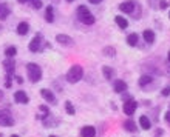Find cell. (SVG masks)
Returning <instances> with one entry per match:
<instances>
[{
	"instance_id": "obj_1",
	"label": "cell",
	"mask_w": 170,
	"mask_h": 137,
	"mask_svg": "<svg viewBox=\"0 0 170 137\" xmlns=\"http://www.w3.org/2000/svg\"><path fill=\"white\" fill-rule=\"evenodd\" d=\"M77 17H79V20H81L84 25H93V23L96 22L94 16H93V14L88 11V8L84 6V5H81V6L77 8Z\"/></svg>"
},
{
	"instance_id": "obj_2",
	"label": "cell",
	"mask_w": 170,
	"mask_h": 137,
	"mask_svg": "<svg viewBox=\"0 0 170 137\" xmlns=\"http://www.w3.org/2000/svg\"><path fill=\"white\" fill-rule=\"evenodd\" d=\"M82 77H84V69L81 65H73L67 72V80L70 83H77L79 80H82Z\"/></svg>"
},
{
	"instance_id": "obj_3",
	"label": "cell",
	"mask_w": 170,
	"mask_h": 137,
	"mask_svg": "<svg viewBox=\"0 0 170 137\" xmlns=\"http://www.w3.org/2000/svg\"><path fill=\"white\" fill-rule=\"evenodd\" d=\"M27 72H28V79H30L31 82H34V83L40 82V79H42V69H40L39 65H36V63H28V65H27Z\"/></svg>"
},
{
	"instance_id": "obj_4",
	"label": "cell",
	"mask_w": 170,
	"mask_h": 137,
	"mask_svg": "<svg viewBox=\"0 0 170 137\" xmlns=\"http://www.w3.org/2000/svg\"><path fill=\"white\" fill-rule=\"evenodd\" d=\"M28 48H30L31 53H39V51H42V48H44V37H42L40 33H37V34L33 37V40L30 42Z\"/></svg>"
},
{
	"instance_id": "obj_5",
	"label": "cell",
	"mask_w": 170,
	"mask_h": 137,
	"mask_svg": "<svg viewBox=\"0 0 170 137\" xmlns=\"http://www.w3.org/2000/svg\"><path fill=\"white\" fill-rule=\"evenodd\" d=\"M122 109H124V112L127 114V115H133L135 114V111L138 109V103H136V100L135 99H127L125 102H124V105H122Z\"/></svg>"
},
{
	"instance_id": "obj_6",
	"label": "cell",
	"mask_w": 170,
	"mask_h": 137,
	"mask_svg": "<svg viewBox=\"0 0 170 137\" xmlns=\"http://www.w3.org/2000/svg\"><path fill=\"white\" fill-rule=\"evenodd\" d=\"M0 125L2 126H11L14 125V119L8 109H0Z\"/></svg>"
},
{
	"instance_id": "obj_7",
	"label": "cell",
	"mask_w": 170,
	"mask_h": 137,
	"mask_svg": "<svg viewBox=\"0 0 170 137\" xmlns=\"http://www.w3.org/2000/svg\"><path fill=\"white\" fill-rule=\"evenodd\" d=\"M138 6V3L135 0H127V2H122L118 8L122 11V13H127V14H133L135 13V8Z\"/></svg>"
},
{
	"instance_id": "obj_8",
	"label": "cell",
	"mask_w": 170,
	"mask_h": 137,
	"mask_svg": "<svg viewBox=\"0 0 170 137\" xmlns=\"http://www.w3.org/2000/svg\"><path fill=\"white\" fill-rule=\"evenodd\" d=\"M14 100L17 103H22V105H27L30 102V99H28V96H27L25 91H16L14 92Z\"/></svg>"
},
{
	"instance_id": "obj_9",
	"label": "cell",
	"mask_w": 170,
	"mask_h": 137,
	"mask_svg": "<svg viewBox=\"0 0 170 137\" xmlns=\"http://www.w3.org/2000/svg\"><path fill=\"white\" fill-rule=\"evenodd\" d=\"M56 40H57L60 45H64V46H70V45L74 43L73 39H71L70 36H65V34H57V36H56Z\"/></svg>"
},
{
	"instance_id": "obj_10",
	"label": "cell",
	"mask_w": 170,
	"mask_h": 137,
	"mask_svg": "<svg viewBox=\"0 0 170 137\" xmlns=\"http://www.w3.org/2000/svg\"><path fill=\"white\" fill-rule=\"evenodd\" d=\"M113 88H114V92H118V94H124V92L127 91V83H125L124 80H114Z\"/></svg>"
},
{
	"instance_id": "obj_11",
	"label": "cell",
	"mask_w": 170,
	"mask_h": 137,
	"mask_svg": "<svg viewBox=\"0 0 170 137\" xmlns=\"http://www.w3.org/2000/svg\"><path fill=\"white\" fill-rule=\"evenodd\" d=\"M40 96H42L47 102H50V103H56V97H54V94H53L50 89H40Z\"/></svg>"
},
{
	"instance_id": "obj_12",
	"label": "cell",
	"mask_w": 170,
	"mask_h": 137,
	"mask_svg": "<svg viewBox=\"0 0 170 137\" xmlns=\"http://www.w3.org/2000/svg\"><path fill=\"white\" fill-rule=\"evenodd\" d=\"M81 135L82 137H94L96 135V129L93 126H84L81 129Z\"/></svg>"
},
{
	"instance_id": "obj_13",
	"label": "cell",
	"mask_w": 170,
	"mask_h": 137,
	"mask_svg": "<svg viewBox=\"0 0 170 137\" xmlns=\"http://www.w3.org/2000/svg\"><path fill=\"white\" fill-rule=\"evenodd\" d=\"M11 10L6 3H0V20H5L8 16H10Z\"/></svg>"
},
{
	"instance_id": "obj_14",
	"label": "cell",
	"mask_w": 170,
	"mask_h": 137,
	"mask_svg": "<svg viewBox=\"0 0 170 137\" xmlns=\"http://www.w3.org/2000/svg\"><path fill=\"white\" fill-rule=\"evenodd\" d=\"M28 31H30V25H28L27 22H20V23L17 25V34H19V36H27Z\"/></svg>"
},
{
	"instance_id": "obj_15",
	"label": "cell",
	"mask_w": 170,
	"mask_h": 137,
	"mask_svg": "<svg viewBox=\"0 0 170 137\" xmlns=\"http://www.w3.org/2000/svg\"><path fill=\"white\" fill-rule=\"evenodd\" d=\"M3 66H5V69H6V72L10 74H13L14 72V66H16V63H14V60L13 59H10V57H6V60L3 62Z\"/></svg>"
},
{
	"instance_id": "obj_16",
	"label": "cell",
	"mask_w": 170,
	"mask_h": 137,
	"mask_svg": "<svg viewBox=\"0 0 170 137\" xmlns=\"http://www.w3.org/2000/svg\"><path fill=\"white\" fill-rule=\"evenodd\" d=\"M139 123H141V128L142 129H150L151 128V122L147 115H141L139 117Z\"/></svg>"
},
{
	"instance_id": "obj_17",
	"label": "cell",
	"mask_w": 170,
	"mask_h": 137,
	"mask_svg": "<svg viewBox=\"0 0 170 137\" xmlns=\"http://www.w3.org/2000/svg\"><path fill=\"white\" fill-rule=\"evenodd\" d=\"M124 128H125L128 132H135V131H136V123H135V120H133V119H127V120L124 122Z\"/></svg>"
},
{
	"instance_id": "obj_18",
	"label": "cell",
	"mask_w": 170,
	"mask_h": 137,
	"mask_svg": "<svg viewBox=\"0 0 170 137\" xmlns=\"http://www.w3.org/2000/svg\"><path fill=\"white\" fill-rule=\"evenodd\" d=\"M142 36H144V40H145L147 43H153V42H155V33H153L151 29H145V31L142 33Z\"/></svg>"
},
{
	"instance_id": "obj_19",
	"label": "cell",
	"mask_w": 170,
	"mask_h": 137,
	"mask_svg": "<svg viewBox=\"0 0 170 137\" xmlns=\"http://www.w3.org/2000/svg\"><path fill=\"white\" fill-rule=\"evenodd\" d=\"M45 20H47L48 23H53V22H54V10H53V6H48V8H47Z\"/></svg>"
},
{
	"instance_id": "obj_20",
	"label": "cell",
	"mask_w": 170,
	"mask_h": 137,
	"mask_svg": "<svg viewBox=\"0 0 170 137\" xmlns=\"http://www.w3.org/2000/svg\"><path fill=\"white\" fill-rule=\"evenodd\" d=\"M102 72H104V77L107 80H111L114 77V71L110 68V66H102Z\"/></svg>"
},
{
	"instance_id": "obj_21",
	"label": "cell",
	"mask_w": 170,
	"mask_h": 137,
	"mask_svg": "<svg viewBox=\"0 0 170 137\" xmlns=\"http://www.w3.org/2000/svg\"><path fill=\"white\" fill-rule=\"evenodd\" d=\"M114 20H116L118 26H119V28H122V29H125V28L128 26V22H127V19H124L122 16H116V17H114Z\"/></svg>"
},
{
	"instance_id": "obj_22",
	"label": "cell",
	"mask_w": 170,
	"mask_h": 137,
	"mask_svg": "<svg viewBox=\"0 0 170 137\" xmlns=\"http://www.w3.org/2000/svg\"><path fill=\"white\" fill-rule=\"evenodd\" d=\"M138 39H139L138 34H135V33H133V34H128V36H127V43H128L130 46H136V45H138Z\"/></svg>"
},
{
	"instance_id": "obj_23",
	"label": "cell",
	"mask_w": 170,
	"mask_h": 137,
	"mask_svg": "<svg viewBox=\"0 0 170 137\" xmlns=\"http://www.w3.org/2000/svg\"><path fill=\"white\" fill-rule=\"evenodd\" d=\"M16 54H17V48H16V46H8V48L5 49V56L10 57V59H14Z\"/></svg>"
},
{
	"instance_id": "obj_24",
	"label": "cell",
	"mask_w": 170,
	"mask_h": 137,
	"mask_svg": "<svg viewBox=\"0 0 170 137\" xmlns=\"http://www.w3.org/2000/svg\"><path fill=\"white\" fill-rule=\"evenodd\" d=\"M151 80H153V79H151V76H142V77L139 79V86H142V88H144V86H145V85H148Z\"/></svg>"
},
{
	"instance_id": "obj_25",
	"label": "cell",
	"mask_w": 170,
	"mask_h": 137,
	"mask_svg": "<svg viewBox=\"0 0 170 137\" xmlns=\"http://www.w3.org/2000/svg\"><path fill=\"white\" fill-rule=\"evenodd\" d=\"M104 54H105L107 57H114V56H116V49L111 48V46H107V48H104Z\"/></svg>"
},
{
	"instance_id": "obj_26",
	"label": "cell",
	"mask_w": 170,
	"mask_h": 137,
	"mask_svg": "<svg viewBox=\"0 0 170 137\" xmlns=\"http://www.w3.org/2000/svg\"><path fill=\"white\" fill-rule=\"evenodd\" d=\"M65 109H67V112H68L70 115H73V114L76 112V109H74V106L71 105V102H65Z\"/></svg>"
},
{
	"instance_id": "obj_27",
	"label": "cell",
	"mask_w": 170,
	"mask_h": 137,
	"mask_svg": "<svg viewBox=\"0 0 170 137\" xmlns=\"http://www.w3.org/2000/svg\"><path fill=\"white\" fill-rule=\"evenodd\" d=\"M34 10H40L42 8V0H30Z\"/></svg>"
},
{
	"instance_id": "obj_28",
	"label": "cell",
	"mask_w": 170,
	"mask_h": 137,
	"mask_svg": "<svg viewBox=\"0 0 170 137\" xmlns=\"http://www.w3.org/2000/svg\"><path fill=\"white\" fill-rule=\"evenodd\" d=\"M167 6H168L167 2H164V0H161V2H159V8H161V10H165Z\"/></svg>"
},
{
	"instance_id": "obj_29",
	"label": "cell",
	"mask_w": 170,
	"mask_h": 137,
	"mask_svg": "<svg viewBox=\"0 0 170 137\" xmlns=\"http://www.w3.org/2000/svg\"><path fill=\"white\" fill-rule=\"evenodd\" d=\"M168 94H170V86H165V88L162 89V96H165V97H167Z\"/></svg>"
},
{
	"instance_id": "obj_30",
	"label": "cell",
	"mask_w": 170,
	"mask_h": 137,
	"mask_svg": "<svg viewBox=\"0 0 170 137\" xmlns=\"http://www.w3.org/2000/svg\"><path fill=\"white\" fill-rule=\"evenodd\" d=\"M165 122H168V123H170V111H167V112H165Z\"/></svg>"
},
{
	"instance_id": "obj_31",
	"label": "cell",
	"mask_w": 170,
	"mask_h": 137,
	"mask_svg": "<svg viewBox=\"0 0 170 137\" xmlns=\"http://www.w3.org/2000/svg\"><path fill=\"white\" fill-rule=\"evenodd\" d=\"M88 2H90V3H93V5H97V3H101V2H102V0H88Z\"/></svg>"
},
{
	"instance_id": "obj_32",
	"label": "cell",
	"mask_w": 170,
	"mask_h": 137,
	"mask_svg": "<svg viewBox=\"0 0 170 137\" xmlns=\"http://www.w3.org/2000/svg\"><path fill=\"white\" fill-rule=\"evenodd\" d=\"M16 80H17V83H23V80H22V77H19V76L16 77Z\"/></svg>"
},
{
	"instance_id": "obj_33",
	"label": "cell",
	"mask_w": 170,
	"mask_h": 137,
	"mask_svg": "<svg viewBox=\"0 0 170 137\" xmlns=\"http://www.w3.org/2000/svg\"><path fill=\"white\" fill-rule=\"evenodd\" d=\"M19 3H27V2H30V0H17Z\"/></svg>"
},
{
	"instance_id": "obj_34",
	"label": "cell",
	"mask_w": 170,
	"mask_h": 137,
	"mask_svg": "<svg viewBox=\"0 0 170 137\" xmlns=\"http://www.w3.org/2000/svg\"><path fill=\"white\" fill-rule=\"evenodd\" d=\"M2 99H3V91L0 89V100H2Z\"/></svg>"
},
{
	"instance_id": "obj_35",
	"label": "cell",
	"mask_w": 170,
	"mask_h": 137,
	"mask_svg": "<svg viewBox=\"0 0 170 137\" xmlns=\"http://www.w3.org/2000/svg\"><path fill=\"white\" fill-rule=\"evenodd\" d=\"M11 137H20V135H17V134H13V135H11Z\"/></svg>"
},
{
	"instance_id": "obj_36",
	"label": "cell",
	"mask_w": 170,
	"mask_h": 137,
	"mask_svg": "<svg viewBox=\"0 0 170 137\" xmlns=\"http://www.w3.org/2000/svg\"><path fill=\"white\" fill-rule=\"evenodd\" d=\"M167 59H168V62H170V51H168V56H167Z\"/></svg>"
},
{
	"instance_id": "obj_37",
	"label": "cell",
	"mask_w": 170,
	"mask_h": 137,
	"mask_svg": "<svg viewBox=\"0 0 170 137\" xmlns=\"http://www.w3.org/2000/svg\"><path fill=\"white\" fill-rule=\"evenodd\" d=\"M67 2H68V3H71V2H74V0H67Z\"/></svg>"
},
{
	"instance_id": "obj_38",
	"label": "cell",
	"mask_w": 170,
	"mask_h": 137,
	"mask_svg": "<svg viewBox=\"0 0 170 137\" xmlns=\"http://www.w3.org/2000/svg\"><path fill=\"white\" fill-rule=\"evenodd\" d=\"M168 19H170V11H168Z\"/></svg>"
},
{
	"instance_id": "obj_39",
	"label": "cell",
	"mask_w": 170,
	"mask_h": 137,
	"mask_svg": "<svg viewBox=\"0 0 170 137\" xmlns=\"http://www.w3.org/2000/svg\"><path fill=\"white\" fill-rule=\"evenodd\" d=\"M50 137H57V135H50Z\"/></svg>"
}]
</instances>
